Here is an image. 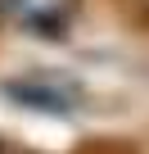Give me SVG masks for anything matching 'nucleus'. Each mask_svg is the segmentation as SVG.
Here are the masks:
<instances>
[{"label": "nucleus", "instance_id": "1", "mask_svg": "<svg viewBox=\"0 0 149 154\" xmlns=\"http://www.w3.org/2000/svg\"><path fill=\"white\" fill-rule=\"evenodd\" d=\"M5 95L27 104V109H41V113H72L82 104V86L68 82V77H54V72L14 77V82H5Z\"/></svg>", "mask_w": 149, "mask_h": 154}]
</instances>
